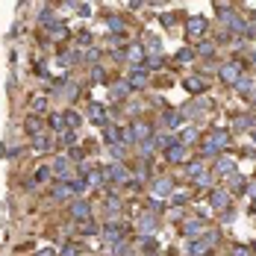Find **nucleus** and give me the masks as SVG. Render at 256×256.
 Returning a JSON list of instances; mask_svg holds the SVG:
<instances>
[{
  "label": "nucleus",
  "mask_w": 256,
  "mask_h": 256,
  "mask_svg": "<svg viewBox=\"0 0 256 256\" xmlns=\"http://www.w3.org/2000/svg\"><path fill=\"white\" fill-rule=\"evenodd\" d=\"M224 147H230V136L224 130H215L206 142H203V156H212V153H221Z\"/></svg>",
  "instance_id": "obj_1"
},
{
  "label": "nucleus",
  "mask_w": 256,
  "mask_h": 256,
  "mask_svg": "<svg viewBox=\"0 0 256 256\" xmlns=\"http://www.w3.org/2000/svg\"><path fill=\"white\" fill-rule=\"evenodd\" d=\"M215 242H218V236H215V233H209V236H206V239H200V242H192V245H189V256H203L209 248H212V245H215Z\"/></svg>",
  "instance_id": "obj_2"
},
{
  "label": "nucleus",
  "mask_w": 256,
  "mask_h": 256,
  "mask_svg": "<svg viewBox=\"0 0 256 256\" xmlns=\"http://www.w3.org/2000/svg\"><path fill=\"white\" fill-rule=\"evenodd\" d=\"M239 77H242V65H239V62H227V65H221V80H224L227 85H236Z\"/></svg>",
  "instance_id": "obj_3"
},
{
  "label": "nucleus",
  "mask_w": 256,
  "mask_h": 256,
  "mask_svg": "<svg viewBox=\"0 0 256 256\" xmlns=\"http://www.w3.org/2000/svg\"><path fill=\"white\" fill-rule=\"evenodd\" d=\"M206 27H209V21H206L203 15H195V18L186 21V32H189V35H203Z\"/></svg>",
  "instance_id": "obj_4"
},
{
  "label": "nucleus",
  "mask_w": 256,
  "mask_h": 256,
  "mask_svg": "<svg viewBox=\"0 0 256 256\" xmlns=\"http://www.w3.org/2000/svg\"><path fill=\"white\" fill-rule=\"evenodd\" d=\"M186 159V144L174 142L171 147H165V162H183Z\"/></svg>",
  "instance_id": "obj_5"
},
{
  "label": "nucleus",
  "mask_w": 256,
  "mask_h": 256,
  "mask_svg": "<svg viewBox=\"0 0 256 256\" xmlns=\"http://www.w3.org/2000/svg\"><path fill=\"white\" fill-rule=\"evenodd\" d=\"M221 18L227 21V27H230V29H236V32H248L245 18H239V15H233V12H221Z\"/></svg>",
  "instance_id": "obj_6"
},
{
  "label": "nucleus",
  "mask_w": 256,
  "mask_h": 256,
  "mask_svg": "<svg viewBox=\"0 0 256 256\" xmlns=\"http://www.w3.org/2000/svg\"><path fill=\"white\" fill-rule=\"evenodd\" d=\"M103 174H106V180H115V183H130V174H127V168H124V165H112V168H106Z\"/></svg>",
  "instance_id": "obj_7"
},
{
  "label": "nucleus",
  "mask_w": 256,
  "mask_h": 256,
  "mask_svg": "<svg viewBox=\"0 0 256 256\" xmlns=\"http://www.w3.org/2000/svg\"><path fill=\"white\" fill-rule=\"evenodd\" d=\"M71 215H74L77 221H85V218H91V206H88L85 200H74V203H71Z\"/></svg>",
  "instance_id": "obj_8"
},
{
  "label": "nucleus",
  "mask_w": 256,
  "mask_h": 256,
  "mask_svg": "<svg viewBox=\"0 0 256 256\" xmlns=\"http://www.w3.org/2000/svg\"><path fill=\"white\" fill-rule=\"evenodd\" d=\"M227 203H230V195H227V192L215 189V192L209 195V206H212V209H227Z\"/></svg>",
  "instance_id": "obj_9"
},
{
  "label": "nucleus",
  "mask_w": 256,
  "mask_h": 256,
  "mask_svg": "<svg viewBox=\"0 0 256 256\" xmlns=\"http://www.w3.org/2000/svg\"><path fill=\"white\" fill-rule=\"evenodd\" d=\"M203 221L200 218H192V221H186V227H183V233H186V239H198L200 233H203Z\"/></svg>",
  "instance_id": "obj_10"
},
{
  "label": "nucleus",
  "mask_w": 256,
  "mask_h": 256,
  "mask_svg": "<svg viewBox=\"0 0 256 256\" xmlns=\"http://www.w3.org/2000/svg\"><path fill=\"white\" fill-rule=\"evenodd\" d=\"M127 91H130V83H124V80L109 85V94H112V100H124V97H127Z\"/></svg>",
  "instance_id": "obj_11"
},
{
  "label": "nucleus",
  "mask_w": 256,
  "mask_h": 256,
  "mask_svg": "<svg viewBox=\"0 0 256 256\" xmlns=\"http://www.w3.org/2000/svg\"><path fill=\"white\" fill-rule=\"evenodd\" d=\"M171 189H174L171 180H156V183H153V198H168Z\"/></svg>",
  "instance_id": "obj_12"
},
{
  "label": "nucleus",
  "mask_w": 256,
  "mask_h": 256,
  "mask_svg": "<svg viewBox=\"0 0 256 256\" xmlns=\"http://www.w3.org/2000/svg\"><path fill=\"white\" fill-rule=\"evenodd\" d=\"M103 236H106V239H109L112 245H118V242L124 239V230H121L118 224H106V230H103Z\"/></svg>",
  "instance_id": "obj_13"
},
{
  "label": "nucleus",
  "mask_w": 256,
  "mask_h": 256,
  "mask_svg": "<svg viewBox=\"0 0 256 256\" xmlns=\"http://www.w3.org/2000/svg\"><path fill=\"white\" fill-rule=\"evenodd\" d=\"M127 83H130V88H142V85L147 83V74H144L142 68H136V71L130 74V80H127Z\"/></svg>",
  "instance_id": "obj_14"
},
{
  "label": "nucleus",
  "mask_w": 256,
  "mask_h": 256,
  "mask_svg": "<svg viewBox=\"0 0 256 256\" xmlns=\"http://www.w3.org/2000/svg\"><path fill=\"white\" fill-rule=\"evenodd\" d=\"M139 230H142L144 236H150V233L156 230V218H153V215H142V218H139Z\"/></svg>",
  "instance_id": "obj_15"
},
{
  "label": "nucleus",
  "mask_w": 256,
  "mask_h": 256,
  "mask_svg": "<svg viewBox=\"0 0 256 256\" xmlns=\"http://www.w3.org/2000/svg\"><path fill=\"white\" fill-rule=\"evenodd\" d=\"M186 88L198 94V91H203V88H206V83H203L200 77H186Z\"/></svg>",
  "instance_id": "obj_16"
},
{
  "label": "nucleus",
  "mask_w": 256,
  "mask_h": 256,
  "mask_svg": "<svg viewBox=\"0 0 256 256\" xmlns=\"http://www.w3.org/2000/svg\"><path fill=\"white\" fill-rule=\"evenodd\" d=\"M88 121L103 124V106H100V103H91V106H88Z\"/></svg>",
  "instance_id": "obj_17"
},
{
  "label": "nucleus",
  "mask_w": 256,
  "mask_h": 256,
  "mask_svg": "<svg viewBox=\"0 0 256 256\" xmlns=\"http://www.w3.org/2000/svg\"><path fill=\"white\" fill-rule=\"evenodd\" d=\"M53 174H56V177H68V159H65V156L53 159Z\"/></svg>",
  "instance_id": "obj_18"
},
{
  "label": "nucleus",
  "mask_w": 256,
  "mask_h": 256,
  "mask_svg": "<svg viewBox=\"0 0 256 256\" xmlns=\"http://www.w3.org/2000/svg\"><path fill=\"white\" fill-rule=\"evenodd\" d=\"M186 174H189V177H192V180H198V177H200V174H206V165H203V162H200V159H198V162H192V165H189V168H186Z\"/></svg>",
  "instance_id": "obj_19"
},
{
  "label": "nucleus",
  "mask_w": 256,
  "mask_h": 256,
  "mask_svg": "<svg viewBox=\"0 0 256 256\" xmlns=\"http://www.w3.org/2000/svg\"><path fill=\"white\" fill-rule=\"evenodd\" d=\"M230 192H245V177H239V174H230Z\"/></svg>",
  "instance_id": "obj_20"
},
{
  "label": "nucleus",
  "mask_w": 256,
  "mask_h": 256,
  "mask_svg": "<svg viewBox=\"0 0 256 256\" xmlns=\"http://www.w3.org/2000/svg\"><path fill=\"white\" fill-rule=\"evenodd\" d=\"M29 106H32V112H44V109H47V97H44V94H38V97H32V100H29Z\"/></svg>",
  "instance_id": "obj_21"
},
{
  "label": "nucleus",
  "mask_w": 256,
  "mask_h": 256,
  "mask_svg": "<svg viewBox=\"0 0 256 256\" xmlns=\"http://www.w3.org/2000/svg\"><path fill=\"white\" fill-rule=\"evenodd\" d=\"M59 142H62V144H65V147H77V133H74V130H65V133H62V139H59Z\"/></svg>",
  "instance_id": "obj_22"
},
{
  "label": "nucleus",
  "mask_w": 256,
  "mask_h": 256,
  "mask_svg": "<svg viewBox=\"0 0 256 256\" xmlns=\"http://www.w3.org/2000/svg\"><path fill=\"white\" fill-rule=\"evenodd\" d=\"M80 121H83V118H80L77 112H65V127H71V130H77V127H80Z\"/></svg>",
  "instance_id": "obj_23"
},
{
  "label": "nucleus",
  "mask_w": 256,
  "mask_h": 256,
  "mask_svg": "<svg viewBox=\"0 0 256 256\" xmlns=\"http://www.w3.org/2000/svg\"><path fill=\"white\" fill-rule=\"evenodd\" d=\"M27 133H32V136H38V130H41V118H27Z\"/></svg>",
  "instance_id": "obj_24"
},
{
  "label": "nucleus",
  "mask_w": 256,
  "mask_h": 256,
  "mask_svg": "<svg viewBox=\"0 0 256 256\" xmlns=\"http://www.w3.org/2000/svg\"><path fill=\"white\" fill-rule=\"evenodd\" d=\"M198 139V130L195 127H189V130H183V136H180V144H192Z\"/></svg>",
  "instance_id": "obj_25"
},
{
  "label": "nucleus",
  "mask_w": 256,
  "mask_h": 256,
  "mask_svg": "<svg viewBox=\"0 0 256 256\" xmlns=\"http://www.w3.org/2000/svg\"><path fill=\"white\" fill-rule=\"evenodd\" d=\"M80 233H83V236H94V233H97V224H91V221L85 218V221H80Z\"/></svg>",
  "instance_id": "obj_26"
},
{
  "label": "nucleus",
  "mask_w": 256,
  "mask_h": 256,
  "mask_svg": "<svg viewBox=\"0 0 256 256\" xmlns=\"http://www.w3.org/2000/svg\"><path fill=\"white\" fill-rule=\"evenodd\" d=\"M32 147H35V150H50V147H53V142H50V139H44V136H38V139L32 142Z\"/></svg>",
  "instance_id": "obj_27"
},
{
  "label": "nucleus",
  "mask_w": 256,
  "mask_h": 256,
  "mask_svg": "<svg viewBox=\"0 0 256 256\" xmlns=\"http://www.w3.org/2000/svg\"><path fill=\"white\" fill-rule=\"evenodd\" d=\"M103 180H106L103 171H88V183H91V186H103Z\"/></svg>",
  "instance_id": "obj_28"
},
{
  "label": "nucleus",
  "mask_w": 256,
  "mask_h": 256,
  "mask_svg": "<svg viewBox=\"0 0 256 256\" xmlns=\"http://www.w3.org/2000/svg\"><path fill=\"white\" fill-rule=\"evenodd\" d=\"M47 29H50V35H53V38H65V35H68V29H65L62 24H53V27H47Z\"/></svg>",
  "instance_id": "obj_29"
},
{
  "label": "nucleus",
  "mask_w": 256,
  "mask_h": 256,
  "mask_svg": "<svg viewBox=\"0 0 256 256\" xmlns=\"http://www.w3.org/2000/svg\"><path fill=\"white\" fill-rule=\"evenodd\" d=\"M130 59H133V62H142V59H144V50H142L139 44H130Z\"/></svg>",
  "instance_id": "obj_30"
},
{
  "label": "nucleus",
  "mask_w": 256,
  "mask_h": 256,
  "mask_svg": "<svg viewBox=\"0 0 256 256\" xmlns=\"http://www.w3.org/2000/svg\"><path fill=\"white\" fill-rule=\"evenodd\" d=\"M68 195H71V186H56V189H53V198H56V200H65Z\"/></svg>",
  "instance_id": "obj_31"
},
{
  "label": "nucleus",
  "mask_w": 256,
  "mask_h": 256,
  "mask_svg": "<svg viewBox=\"0 0 256 256\" xmlns=\"http://www.w3.org/2000/svg\"><path fill=\"white\" fill-rule=\"evenodd\" d=\"M50 127L53 130H65V115H50Z\"/></svg>",
  "instance_id": "obj_32"
},
{
  "label": "nucleus",
  "mask_w": 256,
  "mask_h": 256,
  "mask_svg": "<svg viewBox=\"0 0 256 256\" xmlns=\"http://www.w3.org/2000/svg\"><path fill=\"white\" fill-rule=\"evenodd\" d=\"M248 127H254V118H251V115H245V118H236V130H248Z\"/></svg>",
  "instance_id": "obj_33"
},
{
  "label": "nucleus",
  "mask_w": 256,
  "mask_h": 256,
  "mask_svg": "<svg viewBox=\"0 0 256 256\" xmlns=\"http://www.w3.org/2000/svg\"><path fill=\"white\" fill-rule=\"evenodd\" d=\"M153 139H156L159 147H171V144H174V136H168V133H165V136H153Z\"/></svg>",
  "instance_id": "obj_34"
},
{
  "label": "nucleus",
  "mask_w": 256,
  "mask_h": 256,
  "mask_svg": "<svg viewBox=\"0 0 256 256\" xmlns=\"http://www.w3.org/2000/svg\"><path fill=\"white\" fill-rule=\"evenodd\" d=\"M53 24H56V21H53V12L44 9V12H41V27H53Z\"/></svg>",
  "instance_id": "obj_35"
},
{
  "label": "nucleus",
  "mask_w": 256,
  "mask_h": 256,
  "mask_svg": "<svg viewBox=\"0 0 256 256\" xmlns=\"http://www.w3.org/2000/svg\"><path fill=\"white\" fill-rule=\"evenodd\" d=\"M218 171H221V174H233V162H230V159H221V162H218Z\"/></svg>",
  "instance_id": "obj_36"
},
{
  "label": "nucleus",
  "mask_w": 256,
  "mask_h": 256,
  "mask_svg": "<svg viewBox=\"0 0 256 256\" xmlns=\"http://www.w3.org/2000/svg\"><path fill=\"white\" fill-rule=\"evenodd\" d=\"M68 186H71L74 195H83V192H85V183H83V180H74V183H68Z\"/></svg>",
  "instance_id": "obj_37"
},
{
  "label": "nucleus",
  "mask_w": 256,
  "mask_h": 256,
  "mask_svg": "<svg viewBox=\"0 0 256 256\" xmlns=\"http://www.w3.org/2000/svg\"><path fill=\"white\" fill-rule=\"evenodd\" d=\"M180 121H183V118H180L177 112H168V118H165V124H168V127H177Z\"/></svg>",
  "instance_id": "obj_38"
},
{
  "label": "nucleus",
  "mask_w": 256,
  "mask_h": 256,
  "mask_svg": "<svg viewBox=\"0 0 256 256\" xmlns=\"http://www.w3.org/2000/svg\"><path fill=\"white\" fill-rule=\"evenodd\" d=\"M50 174H53L50 168H38V174H35V180H38V183H44V180H50Z\"/></svg>",
  "instance_id": "obj_39"
},
{
  "label": "nucleus",
  "mask_w": 256,
  "mask_h": 256,
  "mask_svg": "<svg viewBox=\"0 0 256 256\" xmlns=\"http://www.w3.org/2000/svg\"><path fill=\"white\" fill-rule=\"evenodd\" d=\"M198 53H200V56H212V53H215V47H212V44H200V47H198Z\"/></svg>",
  "instance_id": "obj_40"
},
{
  "label": "nucleus",
  "mask_w": 256,
  "mask_h": 256,
  "mask_svg": "<svg viewBox=\"0 0 256 256\" xmlns=\"http://www.w3.org/2000/svg\"><path fill=\"white\" fill-rule=\"evenodd\" d=\"M192 56H195V50H180V53H177V62H189Z\"/></svg>",
  "instance_id": "obj_41"
},
{
  "label": "nucleus",
  "mask_w": 256,
  "mask_h": 256,
  "mask_svg": "<svg viewBox=\"0 0 256 256\" xmlns=\"http://www.w3.org/2000/svg\"><path fill=\"white\" fill-rule=\"evenodd\" d=\"M77 254H80V248H77V245H68V248L62 251V256H77Z\"/></svg>",
  "instance_id": "obj_42"
},
{
  "label": "nucleus",
  "mask_w": 256,
  "mask_h": 256,
  "mask_svg": "<svg viewBox=\"0 0 256 256\" xmlns=\"http://www.w3.org/2000/svg\"><path fill=\"white\" fill-rule=\"evenodd\" d=\"M109 27H112V29H121L124 24H121V18H109Z\"/></svg>",
  "instance_id": "obj_43"
},
{
  "label": "nucleus",
  "mask_w": 256,
  "mask_h": 256,
  "mask_svg": "<svg viewBox=\"0 0 256 256\" xmlns=\"http://www.w3.org/2000/svg\"><path fill=\"white\" fill-rule=\"evenodd\" d=\"M91 80H94V83L103 80V68H94V71H91Z\"/></svg>",
  "instance_id": "obj_44"
},
{
  "label": "nucleus",
  "mask_w": 256,
  "mask_h": 256,
  "mask_svg": "<svg viewBox=\"0 0 256 256\" xmlns=\"http://www.w3.org/2000/svg\"><path fill=\"white\" fill-rule=\"evenodd\" d=\"M112 153H115V156H124V144L115 142V144H112Z\"/></svg>",
  "instance_id": "obj_45"
},
{
  "label": "nucleus",
  "mask_w": 256,
  "mask_h": 256,
  "mask_svg": "<svg viewBox=\"0 0 256 256\" xmlns=\"http://www.w3.org/2000/svg\"><path fill=\"white\" fill-rule=\"evenodd\" d=\"M144 251H147V254H153V251H156V245H153V239H144Z\"/></svg>",
  "instance_id": "obj_46"
},
{
  "label": "nucleus",
  "mask_w": 256,
  "mask_h": 256,
  "mask_svg": "<svg viewBox=\"0 0 256 256\" xmlns=\"http://www.w3.org/2000/svg\"><path fill=\"white\" fill-rule=\"evenodd\" d=\"M233 256H251L248 248H233Z\"/></svg>",
  "instance_id": "obj_47"
},
{
  "label": "nucleus",
  "mask_w": 256,
  "mask_h": 256,
  "mask_svg": "<svg viewBox=\"0 0 256 256\" xmlns=\"http://www.w3.org/2000/svg\"><path fill=\"white\" fill-rule=\"evenodd\" d=\"M38 256H53V251H41Z\"/></svg>",
  "instance_id": "obj_48"
},
{
  "label": "nucleus",
  "mask_w": 256,
  "mask_h": 256,
  "mask_svg": "<svg viewBox=\"0 0 256 256\" xmlns=\"http://www.w3.org/2000/svg\"><path fill=\"white\" fill-rule=\"evenodd\" d=\"M254 142H256V133H254Z\"/></svg>",
  "instance_id": "obj_49"
},
{
  "label": "nucleus",
  "mask_w": 256,
  "mask_h": 256,
  "mask_svg": "<svg viewBox=\"0 0 256 256\" xmlns=\"http://www.w3.org/2000/svg\"><path fill=\"white\" fill-rule=\"evenodd\" d=\"M254 62H256V53H254Z\"/></svg>",
  "instance_id": "obj_50"
},
{
  "label": "nucleus",
  "mask_w": 256,
  "mask_h": 256,
  "mask_svg": "<svg viewBox=\"0 0 256 256\" xmlns=\"http://www.w3.org/2000/svg\"><path fill=\"white\" fill-rule=\"evenodd\" d=\"M254 251H256V245H254Z\"/></svg>",
  "instance_id": "obj_51"
}]
</instances>
